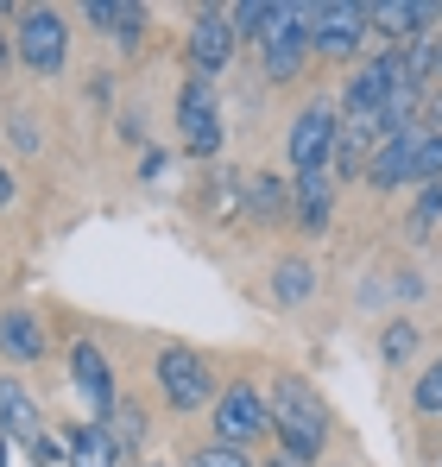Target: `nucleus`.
Returning <instances> with one entry per match:
<instances>
[{"mask_svg": "<svg viewBox=\"0 0 442 467\" xmlns=\"http://www.w3.org/2000/svg\"><path fill=\"white\" fill-rule=\"evenodd\" d=\"M266 404H272V442H279L291 462L316 467L329 455V442H335V410H329V398L310 386L303 373L279 367V373L266 379Z\"/></svg>", "mask_w": 442, "mask_h": 467, "instance_id": "nucleus-1", "label": "nucleus"}, {"mask_svg": "<svg viewBox=\"0 0 442 467\" xmlns=\"http://www.w3.org/2000/svg\"><path fill=\"white\" fill-rule=\"evenodd\" d=\"M152 386H158V398H164L177 417H196V410H216V398H221L227 379H216V360H209L203 348L164 341V348L152 354Z\"/></svg>", "mask_w": 442, "mask_h": 467, "instance_id": "nucleus-2", "label": "nucleus"}, {"mask_svg": "<svg viewBox=\"0 0 442 467\" xmlns=\"http://www.w3.org/2000/svg\"><path fill=\"white\" fill-rule=\"evenodd\" d=\"M70 32H76L70 13H58V6H26L19 26H13V51H19V64L38 82H58L70 70Z\"/></svg>", "mask_w": 442, "mask_h": 467, "instance_id": "nucleus-3", "label": "nucleus"}, {"mask_svg": "<svg viewBox=\"0 0 442 467\" xmlns=\"http://www.w3.org/2000/svg\"><path fill=\"white\" fill-rule=\"evenodd\" d=\"M272 436V404H266V386L259 379H227L209 410V442H227V449H253Z\"/></svg>", "mask_w": 442, "mask_h": 467, "instance_id": "nucleus-4", "label": "nucleus"}, {"mask_svg": "<svg viewBox=\"0 0 442 467\" xmlns=\"http://www.w3.org/2000/svg\"><path fill=\"white\" fill-rule=\"evenodd\" d=\"M373 38V13L367 0H310V51L316 57H335V64H354Z\"/></svg>", "mask_w": 442, "mask_h": 467, "instance_id": "nucleus-5", "label": "nucleus"}, {"mask_svg": "<svg viewBox=\"0 0 442 467\" xmlns=\"http://www.w3.org/2000/svg\"><path fill=\"white\" fill-rule=\"evenodd\" d=\"M221 140H227V127H221V95L209 77H184L177 88V146L190 158H209L221 152Z\"/></svg>", "mask_w": 442, "mask_h": 467, "instance_id": "nucleus-6", "label": "nucleus"}, {"mask_svg": "<svg viewBox=\"0 0 442 467\" xmlns=\"http://www.w3.org/2000/svg\"><path fill=\"white\" fill-rule=\"evenodd\" d=\"M335 140H342V114L329 101H310L291 114V133H285V158H291V177H316L335 164Z\"/></svg>", "mask_w": 442, "mask_h": 467, "instance_id": "nucleus-7", "label": "nucleus"}, {"mask_svg": "<svg viewBox=\"0 0 442 467\" xmlns=\"http://www.w3.org/2000/svg\"><path fill=\"white\" fill-rule=\"evenodd\" d=\"M234 45H240L234 6H196L190 13V26H184V64H190V77L216 82L227 70V57H234Z\"/></svg>", "mask_w": 442, "mask_h": 467, "instance_id": "nucleus-8", "label": "nucleus"}, {"mask_svg": "<svg viewBox=\"0 0 442 467\" xmlns=\"http://www.w3.org/2000/svg\"><path fill=\"white\" fill-rule=\"evenodd\" d=\"M70 386L76 398L89 404V417L95 423H108L114 410H121V386H114V360H108V348L101 341H70Z\"/></svg>", "mask_w": 442, "mask_h": 467, "instance_id": "nucleus-9", "label": "nucleus"}, {"mask_svg": "<svg viewBox=\"0 0 442 467\" xmlns=\"http://www.w3.org/2000/svg\"><path fill=\"white\" fill-rule=\"evenodd\" d=\"M0 436L6 442H19L26 455L51 436L45 430V410H38V398L26 391V379H13V373H0Z\"/></svg>", "mask_w": 442, "mask_h": 467, "instance_id": "nucleus-10", "label": "nucleus"}, {"mask_svg": "<svg viewBox=\"0 0 442 467\" xmlns=\"http://www.w3.org/2000/svg\"><path fill=\"white\" fill-rule=\"evenodd\" d=\"M121 436H114V423H95V417H82V423H64V467H121Z\"/></svg>", "mask_w": 442, "mask_h": 467, "instance_id": "nucleus-11", "label": "nucleus"}, {"mask_svg": "<svg viewBox=\"0 0 442 467\" xmlns=\"http://www.w3.org/2000/svg\"><path fill=\"white\" fill-rule=\"evenodd\" d=\"M373 32L392 38V45H411V38H430V19H442V6H424V0H367Z\"/></svg>", "mask_w": 442, "mask_h": 467, "instance_id": "nucleus-12", "label": "nucleus"}, {"mask_svg": "<svg viewBox=\"0 0 442 467\" xmlns=\"http://www.w3.org/2000/svg\"><path fill=\"white\" fill-rule=\"evenodd\" d=\"M45 322L32 310H6L0 316V354L13 360V367H32V360H45Z\"/></svg>", "mask_w": 442, "mask_h": 467, "instance_id": "nucleus-13", "label": "nucleus"}, {"mask_svg": "<svg viewBox=\"0 0 442 467\" xmlns=\"http://www.w3.org/2000/svg\"><path fill=\"white\" fill-rule=\"evenodd\" d=\"M82 19H89L101 38H121V45H140V38H146V6H133V0H89Z\"/></svg>", "mask_w": 442, "mask_h": 467, "instance_id": "nucleus-14", "label": "nucleus"}, {"mask_svg": "<svg viewBox=\"0 0 442 467\" xmlns=\"http://www.w3.org/2000/svg\"><path fill=\"white\" fill-rule=\"evenodd\" d=\"M291 202H297V222L310 234L329 228V209H335V177L316 171V177H291Z\"/></svg>", "mask_w": 442, "mask_h": 467, "instance_id": "nucleus-15", "label": "nucleus"}, {"mask_svg": "<svg viewBox=\"0 0 442 467\" xmlns=\"http://www.w3.org/2000/svg\"><path fill=\"white\" fill-rule=\"evenodd\" d=\"M316 278H322V272H316V265H310V259H279V265H272V304H285V310H303V304H310V297H316Z\"/></svg>", "mask_w": 442, "mask_h": 467, "instance_id": "nucleus-16", "label": "nucleus"}, {"mask_svg": "<svg viewBox=\"0 0 442 467\" xmlns=\"http://www.w3.org/2000/svg\"><path fill=\"white\" fill-rule=\"evenodd\" d=\"M417 348H424V328H417L411 316H392V322H385V335H379V360L398 373V367H411V354H417Z\"/></svg>", "mask_w": 442, "mask_h": 467, "instance_id": "nucleus-17", "label": "nucleus"}, {"mask_svg": "<svg viewBox=\"0 0 442 467\" xmlns=\"http://www.w3.org/2000/svg\"><path fill=\"white\" fill-rule=\"evenodd\" d=\"M411 410H417V417H442V354L411 379Z\"/></svg>", "mask_w": 442, "mask_h": 467, "instance_id": "nucleus-18", "label": "nucleus"}, {"mask_svg": "<svg viewBox=\"0 0 442 467\" xmlns=\"http://www.w3.org/2000/svg\"><path fill=\"white\" fill-rule=\"evenodd\" d=\"M437 222H442V183H424L417 202H411V215H405V228L411 234H437Z\"/></svg>", "mask_w": 442, "mask_h": 467, "instance_id": "nucleus-19", "label": "nucleus"}, {"mask_svg": "<svg viewBox=\"0 0 442 467\" xmlns=\"http://www.w3.org/2000/svg\"><path fill=\"white\" fill-rule=\"evenodd\" d=\"M184 467H253V455L247 449H227V442H203Z\"/></svg>", "mask_w": 442, "mask_h": 467, "instance_id": "nucleus-20", "label": "nucleus"}, {"mask_svg": "<svg viewBox=\"0 0 442 467\" xmlns=\"http://www.w3.org/2000/svg\"><path fill=\"white\" fill-rule=\"evenodd\" d=\"M164 164H171L164 152H146V164H140V171H146V183H158V177H164Z\"/></svg>", "mask_w": 442, "mask_h": 467, "instance_id": "nucleus-21", "label": "nucleus"}, {"mask_svg": "<svg viewBox=\"0 0 442 467\" xmlns=\"http://www.w3.org/2000/svg\"><path fill=\"white\" fill-rule=\"evenodd\" d=\"M0 19H6V6H0ZM6 57H19V51L6 45V26H0V70H6Z\"/></svg>", "mask_w": 442, "mask_h": 467, "instance_id": "nucleus-22", "label": "nucleus"}, {"mask_svg": "<svg viewBox=\"0 0 442 467\" xmlns=\"http://www.w3.org/2000/svg\"><path fill=\"white\" fill-rule=\"evenodd\" d=\"M6 202H13V171L0 164V209H6Z\"/></svg>", "mask_w": 442, "mask_h": 467, "instance_id": "nucleus-23", "label": "nucleus"}, {"mask_svg": "<svg viewBox=\"0 0 442 467\" xmlns=\"http://www.w3.org/2000/svg\"><path fill=\"white\" fill-rule=\"evenodd\" d=\"M259 467H303V462H291V455L279 449V455H266V462H259Z\"/></svg>", "mask_w": 442, "mask_h": 467, "instance_id": "nucleus-24", "label": "nucleus"}, {"mask_svg": "<svg viewBox=\"0 0 442 467\" xmlns=\"http://www.w3.org/2000/svg\"><path fill=\"white\" fill-rule=\"evenodd\" d=\"M146 467H164V462H146Z\"/></svg>", "mask_w": 442, "mask_h": 467, "instance_id": "nucleus-25", "label": "nucleus"}]
</instances>
